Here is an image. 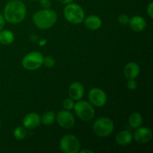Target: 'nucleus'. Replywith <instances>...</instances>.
I'll return each instance as SVG.
<instances>
[{
	"mask_svg": "<svg viewBox=\"0 0 153 153\" xmlns=\"http://www.w3.org/2000/svg\"><path fill=\"white\" fill-rule=\"evenodd\" d=\"M46 43V39H42V40H40V42H39V44H40V46H44L45 44Z\"/></svg>",
	"mask_w": 153,
	"mask_h": 153,
	"instance_id": "29",
	"label": "nucleus"
},
{
	"mask_svg": "<svg viewBox=\"0 0 153 153\" xmlns=\"http://www.w3.org/2000/svg\"><path fill=\"white\" fill-rule=\"evenodd\" d=\"M128 123L133 128H137L141 126L143 117L139 113H132L128 117Z\"/></svg>",
	"mask_w": 153,
	"mask_h": 153,
	"instance_id": "18",
	"label": "nucleus"
},
{
	"mask_svg": "<svg viewBox=\"0 0 153 153\" xmlns=\"http://www.w3.org/2000/svg\"><path fill=\"white\" fill-rule=\"evenodd\" d=\"M43 64L45 67H47V68H52V67L55 66V60L52 56H46L45 58L43 57Z\"/></svg>",
	"mask_w": 153,
	"mask_h": 153,
	"instance_id": "21",
	"label": "nucleus"
},
{
	"mask_svg": "<svg viewBox=\"0 0 153 153\" xmlns=\"http://www.w3.org/2000/svg\"><path fill=\"white\" fill-rule=\"evenodd\" d=\"M55 119H56L58 125L61 128H65V129L71 128L75 125L74 116L70 111L65 110V109L58 111Z\"/></svg>",
	"mask_w": 153,
	"mask_h": 153,
	"instance_id": "9",
	"label": "nucleus"
},
{
	"mask_svg": "<svg viewBox=\"0 0 153 153\" xmlns=\"http://www.w3.org/2000/svg\"><path fill=\"white\" fill-rule=\"evenodd\" d=\"M68 94L70 98L76 101L82 100L85 95V88L80 82H75L69 87Z\"/></svg>",
	"mask_w": 153,
	"mask_h": 153,
	"instance_id": "12",
	"label": "nucleus"
},
{
	"mask_svg": "<svg viewBox=\"0 0 153 153\" xmlns=\"http://www.w3.org/2000/svg\"><path fill=\"white\" fill-rule=\"evenodd\" d=\"M73 109L76 116L83 121L91 120L95 115V110L93 107V105L84 100H79V102L74 105Z\"/></svg>",
	"mask_w": 153,
	"mask_h": 153,
	"instance_id": "5",
	"label": "nucleus"
},
{
	"mask_svg": "<svg viewBox=\"0 0 153 153\" xmlns=\"http://www.w3.org/2000/svg\"><path fill=\"white\" fill-rule=\"evenodd\" d=\"M64 15L69 22L78 25L83 22L85 19V11L79 4L76 3H69L64 10Z\"/></svg>",
	"mask_w": 153,
	"mask_h": 153,
	"instance_id": "3",
	"label": "nucleus"
},
{
	"mask_svg": "<svg viewBox=\"0 0 153 153\" xmlns=\"http://www.w3.org/2000/svg\"><path fill=\"white\" fill-rule=\"evenodd\" d=\"M40 3L43 8H50L52 5L51 0H40Z\"/></svg>",
	"mask_w": 153,
	"mask_h": 153,
	"instance_id": "25",
	"label": "nucleus"
},
{
	"mask_svg": "<svg viewBox=\"0 0 153 153\" xmlns=\"http://www.w3.org/2000/svg\"><path fill=\"white\" fill-rule=\"evenodd\" d=\"M115 140L117 143L120 146H127L132 141L133 135L129 131L123 130L117 134Z\"/></svg>",
	"mask_w": 153,
	"mask_h": 153,
	"instance_id": "16",
	"label": "nucleus"
},
{
	"mask_svg": "<svg viewBox=\"0 0 153 153\" xmlns=\"http://www.w3.org/2000/svg\"><path fill=\"white\" fill-rule=\"evenodd\" d=\"M27 135L26 128L24 126H18L13 131V137L17 140H23Z\"/></svg>",
	"mask_w": 153,
	"mask_h": 153,
	"instance_id": "20",
	"label": "nucleus"
},
{
	"mask_svg": "<svg viewBox=\"0 0 153 153\" xmlns=\"http://www.w3.org/2000/svg\"><path fill=\"white\" fill-rule=\"evenodd\" d=\"M58 19L56 12L50 8H44L36 12L32 16L34 25L40 29H49L52 28Z\"/></svg>",
	"mask_w": 153,
	"mask_h": 153,
	"instance_id": "2",
	"label": "nucleus"
},
{
	"mask_svg": "<svg viewBox=\"0 0 153 153\" xmlns=\"http://www.w3.org/2000/svg\"><path fill=\"white\" fill-rule=\"evenodd\" d=\"M14 34L10 30L0 31V43L3 45H10L14 41Z\"/></svg>",
	"mask_w": 153,
	"mask_h": 153,
	"instance_id": "17",
	"label": "nucleus"
},
{
	"mask_svg": "<svg viewBox=\"0 0 153 153\" xmlns=\"http://www.w3.org/2000/svg\"><path fill=\"white\" fill-rule=\"evenodd\" d=\"M31 1H37V0H31Z\"/></svg>",
	"mask_w": 153,
	"mask_h": 153,
	"instance_id": "31",
	"label": "nucleus"
},
{
	"mask_svg": "<svg viewBox=\"0 0 153 153\" xmlns=\"http://www.w3.org/2000/svg\"><path fill=\"white\" fill-rule=\"evenodd\" d=\"M74 101L73 100H72L71 98H67L63 101L62 102V105L63 108H64L65 110L67 111H70L72 109H73L74 108Z\"/></svg>",
	"mask_w": 153,
	"mask_h": 153,
	"instance_id": "22",
	"label": "nucleus"
},
{
	"mask_svg": "<svg viewBox=\"0 0 153 153\" xmlns=\"http://www.w3.org/2000/svg\"><path fill=\"white\" fill-rule=\"evenodd\" d=\"M55 117H56V115H55V112L49 111H46V113L43 114L41 117V121L45 126H50L54 123Z\"/></svg>",
	"mask_w": 153,
	"mask_h": 153,
	"instance_id": "19",
	"label": "nucleus"
},
{
	"mask_svg": "<svg viewBox=\"0 0 153 153\" xmlns=\"http://www.w3.org/2000/svg\"><path fill=\"white\" fill-rule=\"evenodd\" d=\"M85 152H90V153H94V151L89 150V149H84V150L81 151V153H85Z\"/></svg>",
	"mask_w": 153,
	"mask_h": 153,
	"instance_id": "30",
	"label": "nucleus"
},
{
	"mask_svg": "<svg viewBox=\"0 0 153 153\" xmlns=\"http://www.w3.org/2000/svg\"><path fill=\"white\" fill-rule=\"evenodd\" d=\"M130 18L127 14H120L117 18V20L121 25H127L129 22Z\"/></svg>",
	"mask_w": 153,
	"mask_h": 153,
	"instance_id": "23",
	"label": "nucleus"
},
{
	"mask_svg": "<svg viewBox=\"0 0 153 153\" xmlns=\"http://www.w3.org/2000/svg\"><path fill=\"white\" fill-rule=\"evenodd\" d=\"M146 11H147L148 15L149 16V17L151 19L153 18V2L151 1L149 4L147 5V7H146Z\"/></svg>",
	"mask_w": 153,
	"mask_h": 153,
	"instance_id": "26",
	"label": "nucleus"
},
{
	"mask_svg": "<svg viewBox=\"0 0 153 153\" xmlns=\"http://www.w3.org/2000/svg\"><path fill=\"white\" fill-rule=\"evenodd\" d=\"M85 27L90 30H97L102 26V19L97 15H90L83 20Z\"/></svg>",
	"mask_w": 153,
	"mask_h": 153,
	"instance_id": "15",
	"label": "nucleus"
},
{
	"mask_svg": "<svg viewBox=\"0 0 153 153\" xmlns=\"http://www.w3.org/2000/svg\"><path fill=\"white\" fill-rule=\"evenodd\" d=\"M140 72V67L135 62L128 63L123 69L124 76L128 79H135L139 76Z\"/></svg>",
	"mask_w": 153,
	"mask_h": 153,
	"instance_id": "13",
	"label": "nucleus"
},
{
	"mask_svg": "<svg viewBox=\"0 0 153 153\" xmlns=\"http://www.w3.org/2000/svg\"><path fill=\"white\" fill-rule=\"evenodd\" d=\"M41 117L37 113H29L22 120V125L26 129H34L40 126Z\"/></svg>",
	"mask_w": 153,
	"mask_h": 153,
	"instance_id": "11",
	"label": "nucleus"
},
{
	"mask_svg": "<svg viewBox=\"0 0 153 153\" xmlns=\"http://www.w3.org/2000/svg\"><path fill=\"white\" fill-rule=\"evenodd\" d=\"M4 26V18L2 15L0 13V31L2 30V28Z\"/></svg>",
	"mask_w": 153,
	"mask_h": 153,
	"instance_id": "27",
	"label": "nucleus"
},
{
	"mask_svg": "<svg viewBox=\"0 0 153 153\" xmlns=\"http://www.w3.org/2000/svg\"><path fill=\"white\" fill-rule=\"evenodd\" d=\"M58 1H59L61 3H62V4H69V3L73 2V0H58Z\"/></svg>",
	"mask_w": 153,
	"mask_h": 153,
	"instance_id": "28",
	"label": "nucleus"
},
{
	"mask_svg": "<svg viewBox=\"0 0 153 153\" xmlns=\"http://www.w3.org/2000/svg\"><path fill=\"white\" fill-rule=\"evenodd\" d=\"M26 16V7L19 0H11L4 6V18L11 24L20 23Z\"/></svg>",
	"mask_w": 153,
	"mask_h": 153,
	"instance_id": "1",
	"label": "nucleus"
},
{
	"mask_svg": "<svg viewBox=\"0 0 153 153\" xmlns=\"http://www.w3.org/2000/svg\"><path fill=\"white\" fill-rule=\"evenodd\" d=\"M60 149L64 153H77L80 150V142L73 134H67L60 140Z\"/></svg>",
	"mask_w": 153,
	"mask_h": 153,
	"instance_id": "7",
	"label": "nucleus"
},
{
	"mask_svg": "<svg viewBox=\"0 0 153 153\" xmlns=\"http://www.w3.org/2000/svg\"><path fill=\"white\" fill-rule=\"evenodd\" d=\"M0 126H1V120H0Z\"/></svg>",
	"mask_w": 153,
	"mask_h": 153,
	"instance_id": "32",
	"label": "nucleus"
},
{
	"mask_svg": "<svg viewBox=\"0 0 153 153\" xmlns=\"http://www.w3.org/2000/svg\"><path fill=\"white\" fill-rule=\"evenodd\" d=\"M133 137L137 143L145 144L152 139V131L147 127H138L135 130Z\"/></svg>",
	"mask_w": 153,
	"mask_h": 153,
	"instance_id": "10",
	"label": "nucleus"
},
{
	"mask_svg": "<svg viewBox=\"0 0 153 153\" xmlns=\"http://www.w3.org/2000/svg\"><path fill=\"white\" fill-rule=\"evenodd\" d=\"M43 56L40 52L34 51L24 56L22 61V65L25 70H35L43 65Z\"/></svg>",
	"mask_w": 153,
	"mask_h": 153,
	"instance_id": "6",
	"label": "nucleus"
},
{
	"mask_svg": "<svg viewBox=\"0 0 153 153\" xmlns=\"http://www.w3.org/2000/svg\"><path fill=\"white\" fill-rule=\"evenodd\" d=\"M88 99L91 105L96 107H102L107 102V95L103 90L94 88L88 93Z\"/></svg>",
	"mask_w": 153,
	"mask_h": 153,
	"instance_id": "8",
	"label": "nucleus"
},
{
	"mask_svg": "<svg viewBox=\"0 0 153 153\" xmlns=\"http://www.w3.org/2000/svg\"><path fill=\"white\" fill-rule=\"evenodd\" d=\"M129 26L133 31H137V32H140V31H143L146 26V22L145 19L142 16H134L129 19Z\"/></svg>",
	"mask_w": 153,
	"mask_h": 153,
	"instance_id": "14",
	"label": "nucleus"
},
{
	"mask_svg": "<svg viewBox=\"0 0 153 153\" xmlns=\"http://www.w3.org/2000/svg\"><path fill=\"white\" fill-rule=\"evenodd\" d=\"M114 125L110 118L102 117L97 119L93 125V131L99 137H108L114 131Z\"/></svg>",
	"mask_w": 153,
	"mask_h": 153,
	"instance_id": "4",
	"label": "nucleus"
},
{
	"mask_svg": "<svg viewBox=\"0 0 153 153\" xmlns=\"http://www.w3.org/2000/svg\"><path fill=\"white\" fill-rule=\"evenodd\" d=\"M137 87V82L134 79H128L127 82V88L129 90H135Z\"/></svg>",
	"mask_w": 153,
	"mask_h": 153,
	"instance_id": "24",
	"label": "nucleus"
}]
</instances>
